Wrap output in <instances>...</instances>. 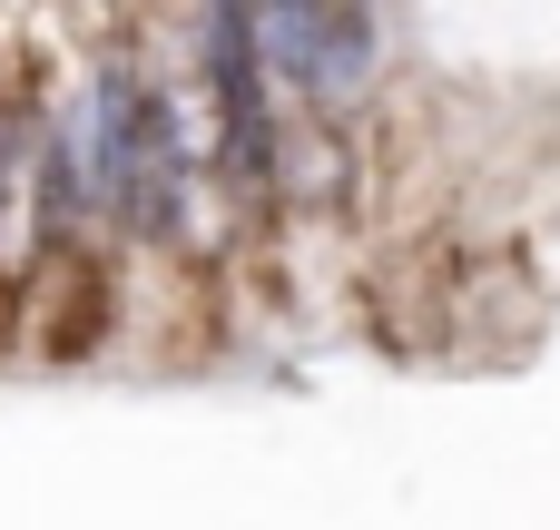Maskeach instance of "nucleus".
<instances>
[{
  "label": "nucleus",
  "mask_w": 560,
  "mask_h": 530,
  "mask_svg": "<svg viewBox=\"0 0 560 530\" xmlns=\"http://www.w3.org/2000/svg\"><path fill=\"white\" fill-rule=\"evenodd\" d=\"M0 167H10V138H0Z\"/></svg>",
  "instance_id": "f03ea898"
},
{
  "label": "nucleus",
  "mask_w": 560,
  "mask_h": 530,
  "mask_svg": "<svg viewBox=\"0 0 560 530\" xmlns=\"http://www.w3.org/2000/svg\"><path fill=\"white\" fill-rule=\"evenodd\" d=\"M364 79H374V20H364V0H345L325 49H315V69H305V89L325 108H345V98H364Z\"/></svg>",
  "instance_id": "f257e3e1"
}]
</instances>
